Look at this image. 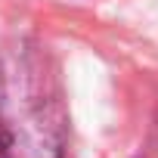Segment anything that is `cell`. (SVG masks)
Masks as SVG:
<instances>
[{"mask_svg":"<svg viewBox=\"0 0 158 158\" xmlns=\"http://www.w3.org/2000/svg\"><path fill=\"white\" fill-rule=\"evenodd\" d=\"M65 109L47 59L34 50L0 62V158H62Z\"/></svg>","mask_w":158,"mask_h":158,"instance_id":"6da1fadb","label":"cell"}]
</instances>
